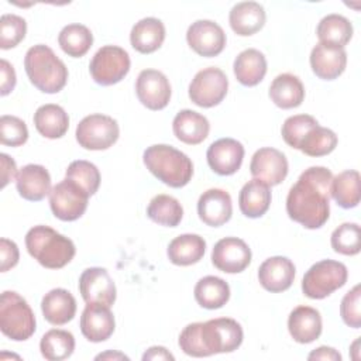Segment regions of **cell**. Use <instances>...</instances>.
Masks as SVG:
<instances>
[{
    "mask_svg": "<svg viewBox=\"0 0 361 361\" xmlns=\"http://www.w3.org/2000/svg\"><path fill=\"white\" fill-rule=\"evenodd\" d=\"M333 173L324 166L305 169L286 197L288 216L305 228H320L330 216Z\"/></svg>",
    "mask_w": 361,
    "mask_h": 361,
    "instance_id": "6da1fadb",
    "label": "cell"
},
{
    "mask_svg": "<svg viewBox=\"0 0 361 361\" xmlns=\"http://www.w3.org/2000/svg\"><path fill=\"white\" fill-rule=\"evenodd\" d=\"M243 329L230 317H219L207 322L188 324L179 334L180 350L190 357H209L220 353H231L243 343Z\"/></svg>",
    "mask_w": 361,
    "mask_h": 361,
    "instance_id": "7a4b0ae2",
    "label": "cell"
},
{
    "mask_svg": "<svg viewBox=\"0 0 361 361\" xmlns=\"http://www.w3.org/2000/svg\"><path fill=\"white\" fill-rule=\"evenodd\" d=\"M28 254L48 269H59L69 264L76 248L71 238L48 226H34L25 234Z\"/></svg>",
    "mask_w": 361,
    "mask_h": 361,
    "instance_id": "3957f363",
    "label": "cell"
},
{
    "mask_svg": "<svg viewBox=\"0 0 361 361\" xmlns=\"http://www.w3.org/2000/svg\"><path fill=\"white\" fill-rule=\"evenodd\" d=\"M142 161L157 179L171 188H183L193 175L190 158L172 145L155 144L148 147L144 151Z\"/></svg>",
    "mask_w": 361,
    "mask_h": 361,
    "instance_id": "277c9868",
    "label": "cell"
},
{
    "mask_svg": "<svg viewBox=\"0 0 361 361\" xmlns=\"http://www.w3.org/2000/svg\"><path fill=\"white\" fill-rule=\"evenodd\" d=\"M24 68L30 82L44 93H58L68 82V68L44 44H37L27 51Z\"/></svg>",
    "mask_w": 361,
    "mask_h": 361,
    "instance_id": "5b68a950",
    "label": "cell"
},
{
    "mask_svg": "<svg viewBox=\"0 0 361 361\" xmlns=\"http://www.w3.org/2000/svg\"><path fill=\"white\" fill-rule=\"evenodd\" d=\"M0 329L14 341H24L35 333V316L17 292L4 290L0 298Z\"/></svg>",
    "mask_w": 361,
    "mask_h": 361,
    "instance_id": "8992f818",
    "label": "cell"
},
{
    "mask_svg": "<svg viewBox=\"0 0 361 361\" xmlns=\"http://www.w3.org/2000/svg\"><path fill=\"white\" fill-rule=\"evenodd\" d=\"M347 267L334 259H322L313 264L302 279L303 295L310 299H324L345 285Z\"/></svg>",
    "mask_w": 361,
    "mask_h": 361,
    "instance_id": "52a82bcc",
    "label": "cell"
},
{
    "mask_svg": "<svg viewBox=\"0 0 361 361\" xmlns=\"http://www.w3.org/2000/svg\"><path fill=\"white\" fill-rule=\"evenodd\" d=\"M130 65V56L126 49L117 45H104L93 55L89 72L97 85L110 86L124 79Z\"/></svg>",
    "mask_w": 361,
    "mask_h": 361,
    "instance_id": "ba28073f",
    "label": "cell"
},
{
    "mask_svg": "<svg viewBox=\"0 0 361 361\" xmlns=\"http://www.w3.org/2000/svg\"><path fill=\"white\" fill-rule=\"evenodd\" d=\"M120 128L117 121L106 114H90L83 117L76 127V141L90 151L110 148L118 140Z\"/></svg>",
    "mask_w": 361,
    "mask_h": 361,
    "instance_id": "9c48e42d",
    "label": "cell"
},
{
    "mask_svg": "<svg viewBox=\"0 0 361 361\" xmlns=\"http://www.w3.org/2000/svg\"><path fill=\"white\" fill-rule=\"evenodd\" d=\"M89 195L73 180L65 178L49 192V206L55 217L62 221H73L87 209Z\"/></svg>",
    "mask_w": 361,
    "mask_h": 361,
    "instance_id": "30bf717a",
    "label": "cell"
},
{
    "mask_svg": "<svg viewBox=\"0 0 361 361\" xmlns=\"http://www.w3.org/2000/svg\"><path fill=\"white\" fill-rule=\"evenodd\" d=\"M228 90L226 73L214 66L199 71L189 85V97L199 107H213L223 102Z\"/></svg>",
    "mask_w": 361,
    "mask_h": 361,
    "instance_id": "8fae6325",
    "label": "cell"
},
{
    "mask_svg": "<svg viewBox=\"0 0 361 361\" xmlns=\"http://www.w3.org/2000/svg\"><path fill=\"white\" fill-rule=\"evenodd\" d=\"M213 265L226 274L243 272L251 262V250L247 243L237 237L219 240L212 250Z\"/></svg>",
    "mask_w": 361,
    "mask_h": 361,
    "instance_id": "7c38bea8",
    "label": "cell"
},
{
    "mask_svg": "<svg viewBox=\"0 0 361 361\" xmlns=\"http://www.w3.org/2000/svg\"><path fill=\"white\" fill-rule=\"evenodd\" d=\"M186 41L197 55L212 58L224 49L226 34L217 23L212 20H197L189 25Z\"/></svg>",
    "mask_w": 361,
    "mask_h": 361,
    "instance_id": "4fadbf2b",
    "label": "cell"
},
{
    "mask_svg": "<svg viewBox=\"0 0 361 361\" xmlns=\"http://www.w3.org/2000/svg\"><path fill=\"white\" fill-rule=\"evenodd\" d=\"M135 93L142 106L149 110H162L171 100L168 78L157 69H144L135 82Z\"/></svg>",
    "mask_w": 361,
    "mask_h": 361,
    "instance_id": "5bb4252c",
    "label": "cell"
},
{
    "mask_svg": "<svg viewBox=\"0 0 361 361\" xmlns=\"http://www.w3.org/2000/svg\"><path fill=\"white\" fill-rule=\"evenodd\" d=\"M288 168L286 157L271 147L257 149L250 162V172L254 179L262 180L268 186L279 185L286 178Z\"/></svg>",
    "mask_w": 361,
    "mask_h": 361,
    "instance_id": "9a60e30c",
    "label": "cell"
},
{
    "mask_svg": "<svg viewBox=\"0 0 361 361\" xmlns=\"http://www.w3.org/2000/svg\"><path fill=\"white\" fill-rule=\"evenodd\" d=\"M79 292L86 303H102L111 306L116 302V285L104 268L92 267L79 278Z\"/></svg>",
    "mask_w": 361,
    "mask_h": 361,
    "instance_id": "2e32d148",
    "label": "cell"
},
{
    "mask_svg": "<svg viewBox=\"0 0 361 361\" xmlns=\"http://www.w3.org/2000/svg\"><path fill=\"white\" fill-rule=\"evenodd\" d=\"M210 169L221 176L235 173L244 159V147L234 138H220L210 144L206 152Z\"/></svg>",
    "mask_w": 361,
    "mask_h": 361,
    "instance_id": "e0dca14e",
    "label": "cell"
},
{
    "mask_svg": "<svg viewBox=\"0 0 361 361\" xmlns=\"http://www.w3.org/2000/svg\"><path fill=\"white\" fill-rule=\"evenodd\" d=\"M116 322L110 306L87 303L80 316V331L92 343L106 341L114 331Z\"/></svg>",
    "mask_w": 361,
    "mask_h": 361,
    "instance_id": "ac0fdd59",
    "label": "cell"
},
{
    "mask_svg": "<svg viewBox=\"0 0 361 361\" xmlns=\"http://www.w3.org/2000/svg\"><path fill=\"white\" fill-rule=\"evenodd\" d=\"M197 214L199 219L210 227L226 224L233 214L230 195L223 189H207L197 200Z\"/></svg>",
    "mask_w": 361,
    "mask_h": 361,
    "instance_id": "d6986e66",
    "label": "cell"
},
{
    "mask_svg": "<svg viewBox=\"0 0 361 361\" xmlns=\"http://www.w3.org/2000/svg\"><path fill=\"white\" fill-rule=\"evenodd\" d=\"M293 279L295 265L289 258L282 255L267 258L258 268V281L261 286L272 293L289 289Z\"/></svg>",
    "mask_w": 361,
    "mask_h": 361,
    "instance_id": "ffe728a7",
    "label": "cell"
},
{
    "mask_svg": "<svg viewBox=\"0 0 361 361\" xmlns=\"http://www.w3.org/2000/svg\"><path fill=\"white\" fill-rule=\"evenodd\" d=\"M347 65V52L344 48L316 44L310 52V66L313 73L323 80L338 78Z\"/></svg>",
    "mask_w": 361,
    "mask_h": 361,
    "instance_id": "44dd1931",
    "label": "cell"
},
{
    "mask_svg": "<svg viewBox=\"0 0 361 361\" xmlns=\"http://www.w3.org/2000/svg\"><path fill=\"white\" fill-rule=\"evenodd\" d=\"M16 186L18 195L30 202L42 200L52 189L49 172L37 164H28L18 171Z\"/></svg>",
    "mask_w": 361,
    "mask_h": 361,
    "instance_id": "7402d4cb",
    "label": "cell"
},
{
    "mask_svg": "<svg viewBox=\"0 0 361 361\" xmlns=\"http://www.w3.org/2000/svg\"><path fill=\"white\" fill-rule=\"evenodd\" d=\"M322 329V316L314 307L298 306L288 317V330L296 343L309 344L317 340Z\"/></svg>",
    "mask_w": 361,
    "mask_h": 361,
    "instance_id": "603a6c76",
    "label": "cell"
},
{
    "mask_svg": "<svg viewBox=\"0 0 361 361\" xmlns=\"http://www.w3.org/2000/svg\"><path fill=\"white\" fill-rule=\"evenodd\" d=\"M41 310L45 320L54 326H62L71 322L76 313V300L73 295L63 289H51L41 300Z\"/></svg>",
    "mask_w": 361,
    "mask_h": 361,
    "instance_id": "cb8c5ba5",
    "label": "cell"
},
{
    "mask_svg": "<svg viewBox=\"0 0 361 361\" xmlns=\"http://www.w3.org/2000/svg\"><path fill=\"white\" fill-rule=\"evenodd\" d=\"M265 10L257 1H241L233 6L228 14L231 30L241 37L258 32L265 24Z\"/></svg>",
    "mask_w": 361,
    "mask_h": 361,
    "instance_id": "d4e9b609",
    "label": "cell"
},
{
    "mask_svg": "<svg viewBox=\"0 0 361 361\" xmlns=\"http://www.w3.org/2000/svg\"><path fill=\"white\" fill-rule=\"evenodd\" d=\"M172 130L179 141L189 145H196L206 140L210 131V124L203 114L185 109L175 116Z\"/></svg>",
    "mask_w": 361,
    "mask_h": 361,
    "instance_id": "484cf974",
    "label": "cell"
},
{
    "mask_svg": "<svg viewBox=\"0 0 361 361\" xmlns=\"http://www.w3.org/2000/svg\"><path fill=\"white\" fill-rule=\"evenodd\" d=\"M165 39V25L155 17H145L135 23L130 32L131 47L140 54L155 52Z\"/></svg>",
    "mask_w": 361,
    "mask_h": 361,
    "instance_id": "4316f807",
    "label": "cell"
},
{
    "mask_svg": "<svg viewBox=\"0 0 361 361\" xmlns=\"http://www.w3.org/2000/svg\"><path fill=\"white\" fill-rule=\"evenodd\" d=\"M271 204V189L258 179L248 180L240 190L238 206L241 213L250 219H258L267 213Z\"/></svg>",
    "mask_w": 361,
    "mask_h": 361,
    "instance_id": "83f0119b",
    "label": "cell"
},
{
    "mask_svg": "<svg viewBox=\"0 0 361 361\" xmlns=\"http://www.w3.org/2000/svg\"><path fill=\"white\" fill-rule=\"evenodd\" d=\"M233 71L243 86L251 87L264 79L267 73V59L261 51L248 48L235 56Z\"/></svg>",
    "mask_w": 361,
    "mask_h": 361,
    "instance_id": "f1b7e54d",
    "label": "cell"
},
{
    "mask_svg": "<svg viewBox=\"0 0 361 361\" xmlns=\"http://www.w3.org/2000/svg\"><path fill=\"white\" fill-rule=\"evenodd\" d=\"M206 251V241L197 234H180L175 237L166 250L172 264L188 267L199 262Z\"/></svg>",
    "mask_w": 361,
    "mask_h": 361,
    "instance_id": "f546056e",
    "label": "cell"
},
{
    "mask_svg": "<svg viewBox=\"0 0 361 361\" xmlns=\"http://www.w3.org/2000/svg\"><path fill=\"white\" fill-rule=\"evenodd\" d=\"M269 97L281 109H295L305 99L303 83L292 73H281L269 86Z\"/></svg>",
    "mask_w": 361,
    "mask_h": 361,
    "instance_id": "4dcf8cb0",
    "label": "cell"
},
{
    "mask_svg": "<svg viewBox=\"0 0 361 361\" xmlns=\"http://www.w3.org/2000/svg\"><path fill=\"white\" fill-rule=\"evenodd\" d=\"M34 126L37 131L49 140L61 138L69 128L68 113L58 104L39 106L34 113Z\"/></svg>",
    "mask_w": 361,
    "mask_h": 361,
    "instance_id": "1f68e13d",
    "label": "cell"
},
{
    "mask_svg": "<svg viewBox=\"0 0 361 361\" xmlns=\"http://www.w3.org/2000/svg\"><path fill=\"white\" fill-rule=\"evenodd\" d=\"M195 299L196 302L209 310L223 307L230 299V286L228 283L213 275H207L197 281L195 285Z\"/></svg>",
    "mask_w": 361,
    "mask_h": 361,
    "instance_id": "d6a6232c",
    "label": "cell"
},
{
    "mask_svg": "<svg viewBox=\"0 0 361 361\" xmlns=\"http://www.w3.org/2000/svg\"><path fill=\"white\" fill-rule=\"evenodd\" d=\"M316 34L320 44L344 48L353 37V24L341 14H329L317 24Z\"/></svg>",
    "mask_w": 361,
    "mask_h": 361,
    "instance_id": "836d02e7",
    "label": "cell"
},
{
    "mask_svg": "<svg viewBox=\"0 0 361 361\" xmlns=\"http://www.w3.org/2000/svg\"><path fill=\"white\" fill-rule=\"evenodd\" d=\"M330 195L343 209H353L358 206L361 197L358 171L347 169L336 175L331 180Z\"/></svg>",
    "mask_w": 361,
    "mask_h": 361,
    "instance_id": "e575fe53",
    "label": "cell"
},
{
    "mask_svg": "<svg viewBox=\"0 0 361 361\" xmlns=\"http://www.w3.org/2000/svg\"><path fill=\"white\" fill-rule=\"evenodd\" d=\"M39 350L48 361L66 360L75 350V337L68 330L51 329L41 337Z\"/></svg>",
    "mask_w": 361,
    "mask_h": 361,
    "instance_id": "d590c367",
    "label": "cell"
},
{
    "mask_svg": "<svg viewBox=\"0 0 361 361\" xmlns=\"http://www.w3.org/2000/svg\"><path fill=\"white\" fill-rule=\"evenodd\" d=\"M58 44L66 55L80 58L90 49L93 44V34L83 24H68L61 30Z\"/></svg>",
    "mask_w": 361,
    "mask_h": 361,
    "instance_id": "8d00e7d4",
    "label": "cell"
},
{
    "mask_svg": "<svg viewBox=\"0 0 361 361\" xmlns=\"http://www.w3.org/2000/svg\"><path fill=\"white\" fill-rule=\"evenodd\" d=\"M147 214L157 224L176 227L183 217V209L179 200L173 196L157 195L151 199L147 207Z\"/></svg>",
    "mask_w": 361,
    "mask_h": 361,
    "instance_id": "74e56055",
    "label": "cell"
},
{
    "mask_svg": "<svg viewBox=\"0 0 361 361\" xmlns=\"http://www.w3.org/2000/svg\"><path fill=\"white\" fill-rule=\"evenodd\" d=\"M337 141V135L333 130L317 124L302 140L299 151L309 157H323L334 151Z\"/></svg>",
    "mask_w": 361,
    "mask_h": 361,
    "instance_id": "f35d334b",
    "label": "cell"
},
{
    "mask_svg": "<svg viewBox=\"0 0 361 361\" xmlns=\"http://www.w3.org/2000/svg\"><path fill=\"white\" fill-rule=\"evenodd\" d=\"M331 248L343 255H357L361 250V230L357 223H343L331 233Z\"/></svg>",
    "mask_w": 361,
    "mask_h": 361,
    "instance_id": "ab89813d",
    "label": "cell"
},
{
    "mask_svg": "<svg viewBox=\"0 0 361 361\" xmlns=\"http://www.w3.org/2000/svg\"><path fill=\"white\" fill-rule=\"evenodd\" d=\"M66 178L83 188L89 196H93L100 186V172L97 166L89 161L78 159L68 165Z\"/></svg>",
    "mask_w": 361,
    "mask_h": 361,
    "instance_id": "60d3db41",
    "label": "cell"
},
{
    "mask_svg": "<svg viewBox=\"0 0 361 361\" xmlns=\"http://www.w3.org/2000/svg\"><path fill=\"white\" fill-rule=\"evenodd\" d=\"M317 124H319L317 120L309 114L290 116L282 124V130H281L282 138L289 147L299 149L302 140Z\"/></svg>",
    "mask_w": 361,
    "mask_h": 361,
    "instance_id": "b9f144b4",
    "label": "cell"
},
{
    "mask_svg": "<svg viewBox=\"0 0 361 361\" xmlns=\"http://www.w3.org/2000/svg\"><path fill=\"white\" fill-rule=\"evenodd\" d=\"M27 23L16 14H3L0 18V48L10 49L17 47L25 37Z\"/></svg>",
    "mask_w": 361,
    "mask_h": 361,
    "instance_id": "7bdbcfd3",
    "label": "cell"
},
{
    "mask_svg": "<svg viewBox=\"0 0 361 361\" xmlns=\"http://www.w3.org/2000/svg\"><path fill=\"white\" fill-rule=\"evenodd\" d=\"M28 140V128L25 123L16 117L4 114L0 117V142L3 145L20 147Z\"/></svg>",
    "mask_w": 361,
    "mask_h": 361,
    "instance_id": "ee69618b",
    "label": "cell"
},
{
    "mask_svg": "<svg viewBox=\"0 0 361 361\" xmlns=\"http://www.w3.org/2000/svg\"><path fill=\"white\" fill-rule=\"evenodd\" d=\"M361 288L355 285L351 290H348L340 305V314L343 322L353 329L361 327Z\"/></svg>",
    "mask_w": 361,
    "mask_h": 361,
    "instance_id": "f6af8a7d",
    "label": "cell"
},
{
    "mask_svg": "<svg viewBox=\"0 0 361 361\" xmlns=\"http://www.w3.org/2000/svg\"><path fill=\"white\" fill-rule=\"evenodd\" d=\"M0 271L7 272L8 269L14 268L20 259V251L14 241L8 238H0Z\"/></svg>",
    "mask_w": 361,
    "mask_h": 361,
    "instance_id": "bcb514c9",
    "label": "cell"
},
{
    "mask_svg": "<svg viewBox=\"0 0 361 361\" xmlns=\"http://www.w3.org/2000/svg\"><path fill=\"white\" fill-rule=\"evenodd\" d=\"M0 94L1 96H7L16 86V72L14 68L10 62H7L6 59L0 61Z\"/></svg>",
    "mask_w": 361,
    "mask_h": 361,
    "instance_id": "7dc6e473",
    "label": "cell"
},
{
    "mask_svg": "<svg viewBox=\"0 0 361 361\" xmlns=\"http://www.w3.org/2000/svg\"><path fill=\"white\" fill-rule=\"evenodd\" d=\"M1 162V188H6L10 180L17 178V165L7 154H0Z\"/></svg>",
    "mask_w": 361,
    "mask_h": 361,
    "instance_id": "c3c4849f",
    "label": "cell"
},
{
    "mask_svg": "<svg viewBox=\"0 0 361 361\" xmlns=\"http://www.w3.org/2000/svg\"><path fill=\"white\" fill-rule=\"evenodd\" d=\"M307 360H327V361H340L341 360V354L338 351H336L333 347H327V345H322L316 350H313L309 355Z\"/></svg>",
    "mask_w": 361,
    "mask_h": 361,
    "instance_id": "681fc988",
    "label": "cell"
},
{
    "mask_svg": "<svg viewBox=\"0 0 361 361\" xmlns=\"http://www.w3.org/2000/svg\"><path fill=\"white\" fill-rule=\"evenodd\" d=\"M142 360L147 361V360H175V357L162 345H154V347H149L144 355H142Z\"/></svg>",
    "mask_w": 361,
    "mask_h": 361,
    "instance_id": "f907efd6",
    "label": "cell"
},
{
    "mask_svg": "<svg viewBox=\"0 0 361 361\" xmlns=\"http://www.w3.org/2000/svg\"><path fill=\"white\" fill-rule=\"evenodd\" d=\"M94 360H128V357L120 351H106L96 355Z\"/></svg>",
    "mask_w": 361,
    "mask_h": 361,
    "instance_id": "816d5d0a",
    "label": "cell"
}]
</instances>
